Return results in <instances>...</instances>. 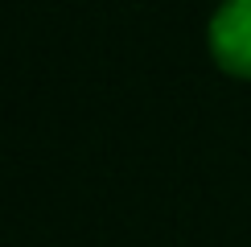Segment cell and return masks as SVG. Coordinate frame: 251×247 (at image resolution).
<instances>
[{
  "label": "cell",
  "instance_id": "1",
  "mask_svg": "<svg viewBox=\"0 0 251 247\" xmlns=\"http://www.w3.org/2000/svg\"><path fill=\"white\" fill-rule=\"evenodd\" d=\"M210 58L231 78H251V0H223L206 29Z\"/></svg>",
  "mask_w": 251,
  "mask_h": 247
}]
</instances>
